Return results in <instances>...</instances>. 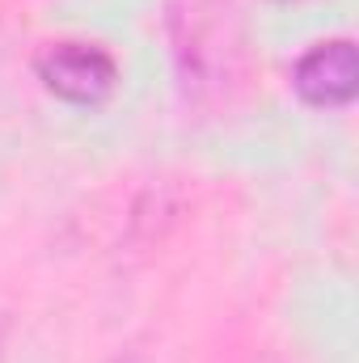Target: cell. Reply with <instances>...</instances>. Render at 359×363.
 <instances>
[{
	"label": "cell",
	"mask_w": 359,
	"mask_h": 363,
	"mask_svg": "<svg viewBox=\"0 0 359 363\" xmlns=\"http://www.w3.org/2000/svg\"><path fill=\"white\" fill-rule=\"evenodd\" d=\"M182 89L190 97H220L237 85L245 64V26L237 0H165Z\"/></svg>",
	"instance_id": "obj_1"
},
{
	"label": "cell",
	"mask_w": 359,
	"mask_h": 363,
	"mask_svg": "<svg viewBox=\"0 0 359 363\" xmlns=\"http://www.w3.org/2000/svg\"><path fill=\"white\" fill-rule=\"evenodd\" d=\"M34 72L60 101H72V106H97L118 85L114 55L93 47V43H55V47H47L38 55Z\"/></svg>",
	"instance_id": "obj_2"
},
{
	"label": "cell",
	"mask_w": 359,
	"mask_h": 363,
	"mask_svg": "<svg viewBox=\"0 0 359 363\" xmlns=\"http://www.w3.org/2000/svg\"><path fill=\"white\" fill-rule=\"evenodd\" d=\"M292 89L300 93V101H309L317 110H338V106L355 101L359 93L355 43L334 38V43H317L313 51H304L292 68Z\"/></svg>",
	"instance_id": "obj_3"
},
{
	"label": "cell",
	"mask_w": 359,
	"mask_h": 363,
	"mask_svg": "<svg viewBox=\"0 0 359 363\" xmlns=\"http://www.w3.org/2000/svg\"><path fill=\"white\" fill-rule=\"evenodd\" d=\"M110 363H144V359H140V355H114Z\"/></svg>",
	"instance_id": "obj_4"
}]
</instances>
